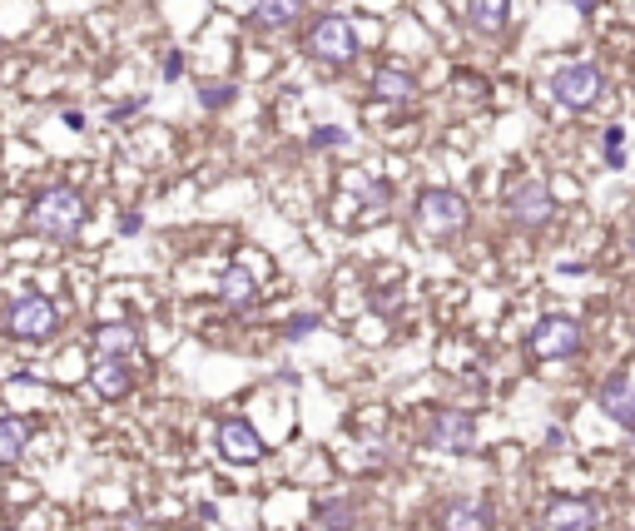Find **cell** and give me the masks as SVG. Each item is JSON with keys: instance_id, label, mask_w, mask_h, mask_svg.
Returning <instances> with one entry per match:
<instances>
[{"instance_id": "12", "label": "cell", "mask_w": 635, "mask_h": 531, "mask_svg": "<svg viewBox=\"0 0 635 531\" xmlns=\"http://www.w3.org/2000/svg\"><path fill=\"white\" fill-rule=\"evenodd\" d=\"M90 388L100 393V398H129V388H134V368H129V358H95V368H90Z\"/></svg>"}, {"instance_id": "2", "label": "cell", "mask_w": 635, "mask_h": 531, "mask_svg": "<svg viewBox=\"0 0 635 531\" xmlns=\"http://www.w3.org/2000/svg\"><path fill=\"white\" fill-rule=\"evenodd\" d=\"M417 229L432 234V239H447L457 229H467V199L457 189H422L417 194Z\"/></svg>"}, {"instance_id": "8", "label": "cell", "mask_w": 635, "mask_h": 531, "mask_svg": "<svg viewBox=\"0 0 635 531\" xmlns=\"http://www.w3.org/2000/svg\"><path fill=\"white\" fill-rule=\"evenodd\" d=\"M427 442H432L437 452H472V447H477V422H472V412H462V407H437L432 422H427Z\"/></svg>"}, {"instance_id": "19", "label": "cell", "mask_w": 635, "mask_h": 531, "mask_svg": "<svg viewBox=\"0 0 635 531\" xmlns=\"http://www.w3.org/2000/svg\"><path fill=\"white\" fill-rule=\"evenodd\" d=\"M373 90H378L382 100H412L417 95V80L407 70H397V65H382L378 75H373Z\"/></svg>"}, {"instance_id": "9", "label": "cell", "mask_w": 635, "mask_h": 531, "mask_svg": "<svg viewBox=\"0 0 635 531\" xmlns=\"http://www.w3.org/2000/svg\"><path fill=\"white\" fill-rule=\"evenodd\" d=\"M214 442H219V452H224L229 462H239V467H249V462H258V457L268 452L263 437H258V427L244 422V417H224L219 432H214Z\"/></svg>"}, {"instance_id": "22", "label": "cell", "mask_w": 635, "mask_h": 531, "mask_svg": "<svg viewBox=\"0 0 635 531\" xmlns=\"http://www.w3.org/2000/svg\"><path fill=\"white\" fill-rule=\"evenodd\" d=\"M601 154H606L611 169H626V130L621 125H611V130L601 134Z\"/></svg>"}, {"instance_id": "28", "label": "cell", "mask_w": 635, "mask_h": 531, "mask_svg": "<svg viewBox=\"0 0 635 531\" xmlns=\"http://www.w3.org/2000/svg\"><path fill=\"white\" fill-rule=\"evenodd\" d=\"M631 244H635V234H631Z\"/></svg>"}, {"instance_id": "1", "label": "cell", "mask_w": 635, "mask_h": 531, "mask_svg": "<svg viewBox=\"0 0 635 531\" xmlns=\"http://www.w3.org/2000/svg\"><path fill=\"white\" fill-rule=\"evenodd\" d=\"M85 219H90L85 199H80L75 189L55 184V189H45V194L30 204L25 229H30L35 239H45V244H75V239H80V229H85Z\"/></svg>"}, {"instance_id": "26", "label": "cell", "mask_w": 635, "mask_h": 531, "mask_svg": "<svg viewBox=\"0 0 635 531\" xmlns=\"http://www.w3.org/2000/svg\"><path fill=\"white\" fill-rule=\"evenodd\" d=\"M179 75H184V55H169L164 60V80H179Z\"/></svg>"}, {"instance_id": "24", "label": "cell", "mask_w": 635, "mask_h": 531, "mask_svg": "<svg viewBox=\"0 0 635 531\" xmlns=\"http://www.w3.org/2000/svg\"><path fill=\"white\" fill-rule=\"evenodd\" d=\"M348 144H353V139L343 130H333V125H323V130L313 134V149H348Z\"/></svg>"}, {"instance_id": "20", "label": "cell", "mask_w": 635, "mask_h": 531, "mask_svg": "<svg viewBox=\"0 0 635 531\" xmlns=\"http://www.w3.org/2000/svg\"><path fill=\"white\" fill-rule=\"evenodd\" d=\"M313 512H318V522H323L328 531H348V527H353V497H323Z\"/></svg>"}, {"instance_id": "6", "label": "cell", "mask_w": 635, "mask_h": 531, "mask_svg": "<svg viewBox=\"0 0 635 531\" xmlns=\"http://www.w3.org/2000/svg\"><path fill=\"white\" fill-rule=\"evenodd\" d=\"M5 328L15 338H25V343H40V338H50L60 328V313H55V303L45 293H20L10 303V313H5Z\"/></svg>"}, {"instance_id": "11", "label": "cell", "mask_w": 635, "mask_h": 531, "mask_svg": "<svg viewBox=\"0 0 635 531\" xmlns=\"http://www.w3.org/2000/svg\"><path fill=\"white\" fill-rule=\"evenodd\" d=\"M546 527L551 531H596V502L591 497H556L546 507Z\"/></svg>"}, {"instance_id": "21", "label": "cell", "mask_w": 635, "mask_h": 531, "mask_svg": "<svg viewBox=\"0 0 635 531\" xmlns=\"http://www.w3.org/2000/svg\"><path fill=\"white\" fill-rule=\"evenodd\" d=\"M199 105H204V110H229V105H234V85H229V80L199 85Z\"/></svg>"}, {"instance_id": "27", "label": "cell", "mask_w": 635, "mask_h": 531, "mask_svg": "<svg viewBox=\"0 0 635 531\" xmlns=\"http://www.w3.org/2000/svg\"><path fill=\"white\" fill-rule=\"evenodd\" d=\"M571 5H576V10H581V15H591V10H596V5H601V0H571Z\"/></svg>"}, {"instance_id": "13", "label": "cell", "mask_w": 635, "mask_h": 531, "mask_svg": "<svg viewBox=\"0 0 635 531\" xmlns=\"http://www.w3.org/2000/svg\"><path fill=\"white\" fill-rule=\"evenodd\" d=\"M254 298H258V278H254V268L229 264L224 273H219V303H224L229 313H244V308H249Z\"/></svg>"}, {"instance_id": "17", "label": "cell", "mask_w": 635, "mask_h": 531, "mask_svg": "<svg viewBox=\"0 0 635 531\" xmlns=\"http://www.w3.org/2000/svg\"><path fill=\"white\" fill-rule=\"evenodd\" d=\"M303 15V0H254V20L263 30H283Z\"/></svg>"}, {"instance_id": "4", "label": "cell", "mask_w": 635, "mask_h": 531, "mask_svg": "<svg viewBox=\"0 0 635 531\" xmlns=\"http://www.w3.org/2000/svg\"><path fill=\"white\" fill-rule=\"evenodd\" d=\"M308 55L313 60H323V65H348L353 55H358V35H353V25L343 20V15H318L313 25H308Z\"/></svg>"}, {"instance_id": "25", "label": "cell", "mask_w": 635, "mask_h": 531, "mask_svg": "<svg viewBox=\"0 0 635 531\" xmlns=\"http://www.w3.org/2000/svg\"><path fill=\"white\" fill-rule=\"evenodd\" d=\"M318 328V313H298V318H288V338L298 343V338H308Z\"/></svg>"}, {"instance_id": "18", "label": "cell", "mask_w": 635, "mask_h": 531, "mask_svg": "<svg viewBox=\"0 0 635 531\" xmlns=\"http://www.w3.org/2000/svg\"><path fill=\"white\" fill-rule=\"evenodd\" d=\"M25 447H30V427H25L20 417H0V467L20 462Z\"/></svg>"}, {"instance_id": "15", "label": "cell", "mask_w": 635, "mask_h": 531, "mask_svg": "<svg viewBox=\"0 0 635 531\" xmlns=\"http://www.w3.org/2000/svg\"><path fill=\"white\" fill-rule=\"evenodd\" d=\"M134 353H139V328H129V323L95 328V358H134Z\"/></svg>"}, {"instance_id": "5", "label": "cell", "mask_w": 635, "mask_h": 531, "mask_svg": "<svg viewBox=\"0 0 635 531\" xmlns=\"http://www.w3.org/2000/svg\"><path fill=\"white\" fill-rule=\"evenodd\" d=\"M551 100H556L561 110H591V105L601 100V70L586 65V60L561 65V70L551 75Z\"/></svg>"}, {"instance_id": "7", "label": "cell", "mask_w": 635, "mask_h": 531, "mask_svg": "<svg viewBox=\"0 0 635 531\" xmlns=\"http://www.w3.org/2000/svg\"><path fill=\"white\" fill-rule=\"evenodd\" d=\"M551 209H556V199H551V189L536 174L516 179L507 189V214H511V224H521V229H541L551 219Z\"/></svg>"}, {"instance_id": "14", "label": "cell", "mask_w": 635, "mask_h": 531, "mask_svg": "<svg viewBox=\"0 0 635 531\" xmlns=\"http://www.w3.org/2000/svg\"><path fill=\"white\" fill-rule=\"evenodd\" d=\"M467 25L487 40H497L511 25V0H467Z\"/></svg>"}, {"instance_id": "23", "label": "cell", "mask_w": 635, "mask_h": 531, "mask_svg": "<svg viewBox=\"0 0 635 531\" xmlns=\"http://www.w3.org/2000/svg\"><path fill=\"white\" fill-rule=\"evenodd\" d=\"M358 189H363V199H368V209H387V199H392V189L387 184H373V179H358Z\"/></svg>"}, {"instance_id": "10", "label": "cell", "mask_w": 635, "mask_h": 531, "mask_svg": "<svg viewBox=\"0 0 635 531\" xmlns=\"http://www.w3.org/2000/svg\"><path fill=\"white\" fill-rule=\"evenodd\" d=\"M601 412L621 427V432H635V383L626 373H616V378H606L601 383Z\"/></svg>"}, {"instance_id": "16", "label": "cell", "mask_w": 635, "mask_h": 531, "mask_svg": "<svg viewBox=\"0 0 635 531\" xmlns=\"http://www.w3.org/2000/svg\"><path fill=\"white\" fill-rule=\"evenodd\" d=\"M442 531H492V512L482 502H457L442 512Z\"/></svg>"}, {"instance_id": "3", "label": "cell", "mask_w": 635, "mask_h": 531, "mask_svg": "<svg viewBox=\"0 0 635 531\" xmlns=\"http://www.w3.org/2000/svg\"><path fill=\"white\" fill-rule=\"evenodd\" d=\"M581 343H586V333H581V323H576V318H566V313H546V318L531 328V338H526L531 358H541V363L576 358V353H581Z\"/></svg>"}]
</instances>
